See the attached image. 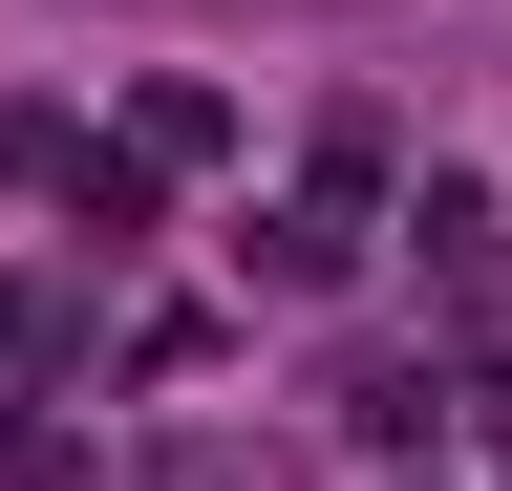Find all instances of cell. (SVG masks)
Returning <instances> with one entry per match:
<instances>
[{"label":"cell","instance_id":"cell-1","mask_svg":"<svg viewBox=\"0 0 512 491\" xmlns=\"http://www.w3.org/2000/svg\"><path fill=\"white\" fill-rule=\"evenodd\" d=\"M128 150H150V171H214V150H235V107H214V86H150V107H128Z\"/></svg>","mask_w":512,"mask_h":491}]
</instances>
